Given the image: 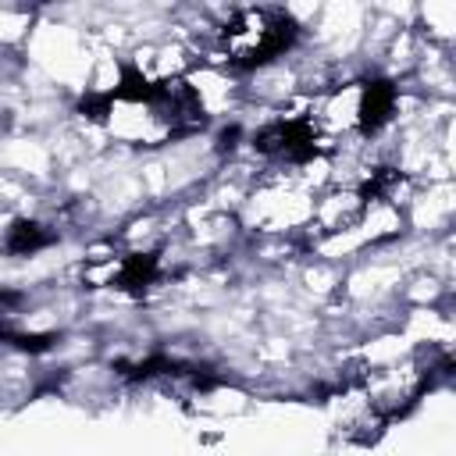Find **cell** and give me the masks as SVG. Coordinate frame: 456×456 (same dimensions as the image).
Segmentation results:
<instances>
[{
  "mask_svg": "<svg viewBox=\"0 0 456 456\" xmlns=\"http://www.w3.org/2000/svg\"><path fill=\"white\" fill-rule=\"evenodd\" d=\"M388 110H392V89H388L385 82L367 86L363 107H360V121H363L367 128H374V125H381V121L388 118Z\"/></svg>",
  "mask_w": 456,
  "mask_h": 456,
  "instance_id": "cell-2",
  "label": "cell"
},
{
  "mask_svg": "<svg viewBox=\"0 0 456 456\" xmlns=\"http://www.w3.org/2000/svg\"><path fill=\"white\" fill-rule=\"evenodd\" d=\"M296 36V25L281 11H242L224 28V50L235 64H264L281 53Z\"/></svg>",
  "mask_w": 456,
  "mask_h": 456,
  "instance_id": "cell-1",
  "label": "cell"
},
{
  "mask_svg": "<svg viewBox=\"0 0 456 456\" xmlns=\"http://www.w3.org/2000/svg\"><path fill=\"white\" fill-rule=\"evenodd\" d=\"M18 242H14V249H36L39 242H43V235L36 232V224H18Z\"/></svg>",
  "mask_w": 456,
  "mask_h": 456,
  "instance_id": "cell-3",
  "label": "cell"
}]
</instances>
